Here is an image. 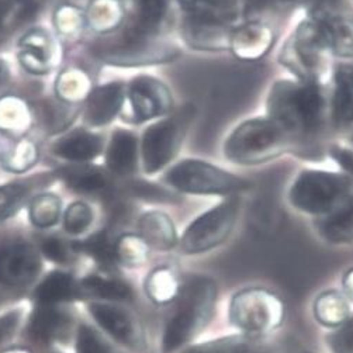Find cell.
Wrapping results in <instances>:
<instances>
[{
    "label": "cell",
    "mask_w": 353,
    "mask_h": 353,
    "mask_svg": "<svg viewBox=\"0 0 353 353\" xmlns=\"http://www.w3.org/2000/svg\"><path fill=\"white\" fill-rule=\"evenodd\" d=\"M330 155L339 165L341 170L353 181V148L334 144L330 147Z\"/></svg>",
    "instance_id": "obj_48"
},
{
    "label": "cell",
    "mask_w": 353,
    "mask_h": 353,
    "mask_svg": "<svg viewBox=\"0 0 353 353\" xmlns=\"http://www.w3.org/2000/svg\"><path fill=\"white\" fill-rule=\"evenodd\" d=\"M8 77H9L8 66H6V63L0 61V86H2L8 81Z\"/></svg>",
    "instance_id": "obj_52"
},
{
    "label": "cell",
    "mask_w": 353,
    "mask_h": 353,
    "mask_svg": "<svg viewBox=\"0 0 353 353\" xmlns=\"http://www.w3.org/2000/svg\"><path fill=\"white\" fill-rule=\"evenodd\" d=\"M13 6H16L13 0H2V2H0V27L5 23V19L8 17Z\"/></svg>",
    "instance_id": "obj_51"
},
{
    "label": "cell",
    "mask_w": 353,
    "mask_h": 353,
    "mask_svg": "<svg viewBox=\"0 0 353 353\" xmlns=\"http://www.w3.org/2000/svg\"><path fill=\"white\" fill-rule=\"evenodd\" d=\"M189 17L231 26L242 13L241 0H181Z\"/></svg>",
    "instance_id": "obj_23"
},
{
    "label": "cell",
    "mask_w": 353,
    "mask_h": 353,
    "mask_svg": "<svg viewBox=\"0 0 353 353\" xmlns=\"http://www.w3.org/2000/svg\"><path fill=\"white\" fill-rule=\"evenodd\" d=\"M93 221V211L92 208L82 203L70 204L65 213V230L70 234H81L86 231Z\"/></svg>",
    "instance_id": "obj_41"
},
{
    "label": "cell",
    "mask_w": 353,
    "mask_h": 353,
    "mask_svg": "<svg viewBox=\"0 0 353 353\" xmlns=\"http://www.w3.org/2000/svg\"><path fill=\"white\" fill-rule=\"evenodd\" d=\"M124 103V92L120 83H109L94 89L88 99L85 117L92 125H103L112 121Z\"/></svg>",
    "instance_id": "obj_19"
},
{
    "label": "cell",
    "mask_w": 353,
    "mask_h": 353,
    "mask_svg": "<svg viewBox=\"0 0 353 353\" xmlns=\"http://www.w3.org/2000/svg\"><path fill=\"white\" fill-rule=\"evenodd\" d=\"M82 17L75 9H63L58 14V27L62 32H74L79 28Z\"/></svg>",
    "instance_id": "obj_50"
},
{
    "label": "cell",
    "mask_w": 353,
    "mask_h": 353,
    "mask_svg": "<svg viewBox=\"0 0 353 353\" xmlns=\"http://www.w3.org/2000/svg\"><path fill=\"white\" fill-rule=\"evenodd\" d=\"M320 236L331 245H347L353 242V197L331 214L315 220Z\"/></svg>",
    "instance_id": "obj_21"
},
{
    "label": "cell",
    "mask_w": 353,
    "mask_h": 353,
    "mask_svg": "<svg viewBox=\"0 0 353 353\" xmlns=\"http://www.w3.org/2000/svg\"><path fill=\"white\" fill-rule=\"evenodd\" d=\"M241 204L239 196H230L200 216L183 236V251L186 254H201L221 245L236 224Z\"/></svg>",
    "instance_id": "obj_8"
},
{
    "label": "cell",
    "mask_w": 353,
    "mask_h": 353,
    "mask_svg": "<svg viewBox=\"0 0 353 353\" xmlns=\"http://www.w3.org/2000/svg\"><path fill=\"white\" fill-rule=\"evenodd\" d=\"M109 169L117 174H130L137 165V138L125 130H117L108 150Z\"/></svg>",
    "instance_id": "obj_27"
},
{
    "label": "cell",
    "mask_w": 353,
    "mask_h": 353,
    "mask_svg": "<svg viewBox=\"0 0 353 353\" xmlns=\"http://www.w3.org/2000/svg\"><path fill=\"white\" fill-rule=\"evenodd\" d=\"M23 66L32 74H46L51 68V50L48 35L44 31H32L21 41L19 54Z\"/></svg>",
    "instance_id": "obj_26"
},
{
    "label": "cell",
    "mask_w": 353,
    "mask_h": 353,
    "mask_svg": "<svg viewBox=\"0 0 353 353\" xmlns=\"http://www.w3.org/2000/svg\"><path fill=\"white\" fill-rule=\"evenodd\" d=\"M57 89L63 101H78L88 94L89 79L81 70H66L59 77Z\"/></svg>",
    "instance_id": "obj_39"
},
{
    "label": "cell",
    "mask_w": 353,
    "mask_h": 353,
    "mask_svg": "<svg viewBox=\"0 0 353 353\" xmlns=\"http://www.w3.org/2000/svg\"><path fill=\"white\" fill-rule=\"evenodd\" d=\"M61 200L55 194H41L30 204V219L35 227L48 228L61 217Z\"/></svg>",
    "instance_id": "obj_35"
},
{
    "label": "cell",
    "mask_w": 353,
    "mask_h": 353,
    "mask_svg": "<svg viewBox=\"0 0 353 353\" xmlns=\"http://www.w3.org/2000/svg\"><path fill=\"white\" fill-rule=\"evenodd\" d=\"M40 268L39 254L27 239L19 235L0 239V285L26 288L37 277Z\"/></svg>",
    "instance_id": "obj_10"
},
{
    "label": "cell",
    "mask_w": 353,
    "mask_h": 353,
    "mask_svg": "<svg viewBox=\"0 0 353 353\" xmlns=\"http://www.w3.org/2000/svg\"><path fill=\"white\" fill-rule=\"evenodd\" d=\"M217 285L207 276H190L176 299L162 338V352L172 353L190 342L211 320L217 303Z\"/></svg>",
    "instance_id": "obj_2"
},
{
    "label": "cell",
    "mask_w": 353,
    "mask_h": 353,
    "mask_svg": "<svg viewBox=\"0 0 353 353\" xmlns=\"http://www.w3.org/2000/svg\"><path fill=\"white\" fill-rule=\"evenodd\" d=\"M81 294L72 276L63 272H52L39 286L35 297L41 305H57L63 301L74 300Z\"/></svg>",
    "instance_id": "obj_30"
},
{
    "label": "cell",
    "mask_w": 353,
    "mask_h": 353,
    "mask_svg": "<svg viewBox=\"0 0 353 353\" xmlns=\"http://www.w3.org/2000/svg\"><path fill=\"white\" fill-rule=\"evenodd\" d=\"M41 251L48 259L58 263H69L74 259V254L69 246L62 239L55 236H50L43 241Z\"/></svg>",
    "instance_id": "obj_46"
},
{
    "label": "cell",
    "mask_w": 353,
    "mask_h": 353,
    "mask_svg": "<svg viewBox=\"0 0 353 353\" xmlns=\"http://www.w3.org/2000/svg\"><path fill=\"white\" fill-rule=\"evenodd\" d=\"M79 290L81 293L108 300L123 301L132 297V290L124 280L109 274H92L86 277L79 286Z\"/></svg>",
    "instance_id": "obj_31"
},
{
    "label": "cell",
    "mask_w": 353,
    "mask_h": 353,
    "mask_svg": "<svg viewBox=\"0 0 353 353\" xmlns=\"http://www.w3.org/2000/svg\"><path fill=\"white\" fill-rule=\"evenodd\" d=\"M130 193L134 196H138L141 199H145L148 201H159V203H173L174 196L169 193L168 190L158 188L152 183H145V182H134L130 186Z\"/></svg>",
    "instance_id": "obj_47"
},
{
    "label": "cell",
    "mask_w": 353,
    "mask_h": 353,
    "mask_svg": "<svg viewBox=\"0 0 353 353\" xmlns=\"http://www.w3.org/2000/svg\"><path fill=\"white\" fill-rule=\"evenodd\" d=\"M307 353H310V352H307Z\"/></svg>",
    "instance_id": "obj_55"
},
{
    "label": "cell",
    "mask_w": 353,
    "mask_h": 353,
    "mask_svg": "<svg viewBox=\"0 0 353 353\" xmlns=\"http://www.w3.org/2000/svg\"><path fill=\"white\" fill-rule=\"evenodd\" d=\"M310 14V13H308ZM319 21L332 55L353 58V20L339 12L310 14Z\"/></svg>",
    "instance_id": "obj_17"
},
{
    "label": "cell",
    "mask_w": 353,
    "mask_h": 353,
    "mask_svg": "<svg viewBox=\"0 0 353 353\" xmlns=\"http://www.w3.org/2000/svg\"><path fill=\"white\" fill-rule=\"evenodd\" d=\"M77 349L78 353H116L88 325L81 327Z\"/></svg>",
    "instance_id": "obj_45"
},
{
    "label": "cell",
    "mask_w": 353,
    "mask_h": 353,
    "mask_svg": "<svg viewBox=\"0 0 353 353\" xmlns=\"http://www.w3.org/2000/svg\"><path fill=\"white\" fill-rule=\"evenodd\" d=\"M166 182L185 193L239 196L251 188V182L216 165L199 159H186L173 166Z\"/></svg>",
    "instance_id": "obj_7"
},
{
    "label": "cell",
    "mask_w": 353,
    "mask_h": 353,
    "mask_svg": "<svg viewBox=\"0 0 353 353\" xmlns=\"http://www.w3.org/2000/svg\"><path fill=\"white\" fill-rule=\"evenodd\" d=\"M274 43V32L263 20H245L232 27L230 50L243 61H258L265 58Z\"/></svg>",
    "instance_id": "obj_13"
},
{
    "label": "cell",
    "mask_w": 353,
    "mask_h": 353,
    "mask_svg": "<svg viewBox=\"0 0 353 353\" xmlns=\"http://www.w3.org/2000/svg\"><path fill=\"white\" fill-rule=\"evenodd\" d=\"M90 312L97 324L123 345L137 349L141 346V332L135 320L125 310L110 304H92Z\"/></svg>",
    "instance_id": "obj_15"
},
{
    "label": "cell",
    "mask_w": 353,
    "mask_h": 353,
    "mask_svg": "<svg viewBox=\"0 0 353 353\" xmlns=\"http://www.w3.org/2000/svg\"><path fill=\"white\" fill-rule=\"evenodd\" d=\"M182 285L178 274L170 268H157L147 280V293L157 304H168L178 299Z\"/></svg>",
    "instance_id": "obj_32"
},
{
    "label": "cell",
    "mask_w": 353,
    "mask_h": 353,
    "mask_svg": "<svg viewBox=\"0 0 353 353\" xmlns=\"http://www.w3.org/2000/svg\"><path fill=\"white\" fill-rule=\"evenodd\" d=\"M296 0H241L245 20H262L265 14L279 8L288 6Z\"/></svg>",
    "instance_id": "obj_44"
},
{
    "label": "cell",
    "mask_w": 353,
    "mask_h": 353,
    "mask_svg": "<svg viewBox=\"0 0 353 353\" xmlns=\"http://www.w3.org/2000/svg\"><path fill=\"white\" fill-rule=\"evenodd\" d=\"M128 100L138 121L166 114L172 109L168 88L150 77L135 78L128 88Z\"/></svg>",
    "instance_id": "obj_11"
},
{
    "label": "cell",
    "mask_w": 353,
    "mask_h": 353,
    "mask_svg": "<svg viewBox=\"0 0 353 353\" xmlns=\"http://www.w3.org/2000/svg\"><path fill=\"white\" fill-rule=\"evenodd\" d=\"M294 143L268 116L242 121L228 135L224 144L225 158L241 166L272 162L286 154Z\"/></svg>",
    "instance_id": "obj_5"
},
{
    "label": "cell",
    "mask_w": 353,
    "mask_h": 353,
    "mask_svg": "<svg viewBox=\"0 0 353 353\" xmlns=\"http://www.w3.org/2000/svg\"><path fill=\"white\" fill-rule=\"evenodd\" d=\"M148 243L137 235H124L116 241V258L127 266H141L148 261Z\"/></svg>",
    "instance_id": "obj_37"
},
{
    "label": "cell",
    "mask_w": 353,
    "mask_h": 353,
    "mask_svg": "<svg viewBox=\"0 0 353 353\" xmlns=\"http://www.w3.org/2000/svg\"><path fill=\"white\" fill-rule=\"evenodd\" d=\"M283 300L265 288H248L236 293L230 304V320L241 335L266 339L285 323Z\"/></svg>",
    "instance_id": "obj_6"
},
{
    "label": "cell",
    "mask_w": 353,
    "mask_h": 353,
    "mask_svg": "<svg viewBox=\"0 0 353 353\" xmlns=\"http://www.w3.org/2000/svg\"><path fill=\"white\" fill-rule=\"evenodd\" d=\"M147 39L148 37H143V35H137L128 31L117 47L104 50L103 57L113 63L139 65L168 61L178 54L174 47L151 43Z\"/></svg>",
    "instance_id": "obj_12"
},
{
    "label": "cell",
    "mask_w": 353,
    "mask_h": 353,
    "mask_svg": "<svg viewBox=\"0 0 353 353\" xmlns=\"http://www.w3.org/2000/svg\"><path fill=\"white\" fill-rule=\"evenodd\" d=\"M61 178L69 188L77 192L94 194L101 193L109 186V178L100 168L89 165L65 166L59 170Z\"/></svg>",
    "instance_id": "obj_28"
},
{
    "label": "cell",
    "mask_w": 353,
    "mask_h": 353,
    "mask_svg": "<svg viewBox=\"0 0 353 353\" xmlns=\"http://www.w3.org/2000/svg\"><path fill=\"white\" fill-rule=\"evenodd\" d=\"M331 57L332 52L319 21L308 14L290 32L279 59L292 78L323 85L327 78L332 77Z\"/></svg>",
    "instance_id": "obj_3"
},
{
    "label": "cell",
    "mask_w": 353,
    "mask_h": 353,
    "mask_svg": "<svg viewBox=\"0 0 353 353\" xmlns=\"http://www.w3.org/2000/svg\"><path fill=\"white\" fill-rule=\"evenodd\" d=\"M143 239L159 251H168L176 243V231L172 220L159 211L145 214L138 223Z\"/></svg>",
    "instance_id": "obj_29"
},
{
    "label": "cell",
    "mask_w": 353,
    "mask_h": 353,
    "mask_svg": "<svg viewBox=\"0 0 353 353\" xmlns=\"http://www.w3.org/2000/svg\"><path fill=\"white\" fill-rule=\"evenodd\" d=\"M79 248L104 265H112L117 259L116 258V242H113V239L108 231L97 232L96 235L83 241L79 245Z\"/></svg>",
    "instance_id": "obj_38"
},
{
    "label": "cell",
    "mask_w": 353,
    "mask_h": 353,
    "mask_svg": "<svg viewBox=\"0 0 353 353\" xmlns=\"http://www.w3.org/2000/svg\"><path fill=\"white\" fill-rule=\"evenodd\" d=\"M353 311L349 299L335 290L325 292L314 303V315L321 325L335 330L352 316Z\"/></svg>",
    "instance_id": "obj_24"
},
{
    "label": "cell",
    "mask_w": 353,
    "mask_h": 353,
    "mask_svg": "<svg viewBox=\"0 0 353 353\" xmlns=\"http://www.w3.org/2000/svg\"><path fill=\"white\" fill-rule=\"evenodd\" d=\"M2 300H3V297H2V296H0V303H2Z\"/></svg>",
    "instance_id": "obj_54"
},
{
    "label": "cell",
    "mask_w": 353,
    "mask_h": 353,
    "mask_svg": "<svg viewBox=\"0 0 353 353\" xmlns=\"http://www.w3.org/2000/svg\"><path fill=\"white\" fill-rule=\"evenodd\" d=\"M331 79L330 121L339 131H353V63H338Z\"/></svg>",
    "instance_id": "obj_14"
},
{
    "label": "cell",
    "mask_w": 353,
    "mask_h": 353,
    "mask_svg": "<svg viewBox=\"0 0 353 353\" xmlns=\"http://www.w3.org/2000/svg\"><path fill=\"white\" fill-rule=\"evenodd\" d=\"M353 197V181L343 172L307 168L292 182L288 200L293 208L320 219Z\"/></svg>",
    "instance_id": "obj_4"
},
{
    "label": "cell",
    "mask_w": 353,
    "mask_h": 353,
    "mask_svg": "<svg viewBox=\"0 0 353 353\" xmlns=\"http://www.w3.org/2000/svg\"><path fill=\"white\" fill-rule=\"evenodd\" d=\"M232 27L228 24L188 17L185 35L189 44L199 50H230Z\"/></svg>",
    "instance_id": "obj_18"
},
{
    "label": "cell",
    "mask_w": 353,
    "mask_h": 353,
    "mask_svg": "<svg viewBox=\"0 0 353 353\" xmlns=\"http://www.w3.org/2000/svg\"><path fill=\"white\" fill-rule=\"evenodd\" d=\"M186 353H279L266 339L245 335L221 338L192 347Z\"/></svg>",
    "instance_id": "obj_25"
},
{
    "label": "cell",
    "mask_w": 353,
    "mask_h": 353,
    "mask_svg": "<svg viewBox=\"0 0 353 353\" xmlns=\"http://www.w3.org/2000/svg\"><path fill=\"white\" fill-rule=\"evenodd\" d=\"M75 112L66 104L59 101H47L43 104L41 117L48 131L57 132L66 127L70 120H74Z\"/></svg>",
    "instance_id": "obj_40"
},
{
    "label": "cell",
    "mask_w": 353,
    "mask_h": 353,
    "mask_svg": "<svg viewBox=\"0 0 353 353\" xmlns=\"http://www.w3.org/2000/svg\"><path fill=\"white\" fill-rule=\"evenodd\" d=\"M266 116L294 143L319 135L330 120V100L323 85L281 78L272 83L266 97Z\"/></svg>",
    "instance_id": "obj_1"
},
{
    "label": "cell",
    "mask_w": 353,
    "mask_h": 353,
    "mask_svg": "<svg viewBox=\"0 0 353 353\" xmlns=\"http://www.w3.org/2000/svg\"><path fill=\"white\" fill-rule=\"evenodd\" d=\"M103 148V139L100 135L77 130L68 134L54 145V152L72 162H88L96 158Z\"/></svg>",
    "instance_id": "obj_22"
},
{
    "label": "cell",
    "mask_w": 353,
    "mask_h": 353,
    "mask_svg": "<svg viewBox=\"0 0 353 353\" xmlns=\"http://www.w3.org/2000/svg\"><path fill=\"white\" fill-rule=\"evenodd\" d=\"M52 179V174L43 173L0 186V221L14 214L35 192L46 188Z\"/></svg>",
    "instance_id": "obj_20"
},
{
    "label": "cell",
    "mask_w": 353,
    "mask_h": 353,
    "mask_svg": "<svg viewBox=\"0 0 353 353\" xmlns=\"http://www.w3.org/2000/svg\"><path fill=\"white\" fill-rule=\"evenodd\" d=\"M88 17L94 30L110 31L120 24L123 9L117 0H93Z\"/></svg>",
    "instance_id": "obj_34"
},
{
    "label": "cell",
    "mask_w": 353,
    "mask_h": 353,
    "mask_svg": "<svg viewBox=\"0 0 353 353\" xmlns=\"http://www.w3.org/2000/svg\"><path fill=\"white\" fill-rule=\"evenodd\" d=\"M72 328L70 315L55 305H40L34 311L28 325L30 336L41 343L63 341Z\"/></svg>",
    "instance_id": "obj_16"
},
{
    "label": "cell",
    "mask_w": 353,
    "mask_h": 353,
    "mask_svg": "<svg viewBox=\"0 0 353 353\" xmlns=\"http://www.w3.org/2000/svg\"><path fill=\"white\" fill-rule=\"evenodd\" d=\"M193 116L194 109L183 105L174 116L151 125L145 131L143 138V159L147 173L158 172L173 159L182 145Z\"/></svg>",
    "instance_id": "obj_9"
},
{
    "label": "cell",
    "mask_w": 353,
    "mask_h": 353,
    "mask_svg": "<svg viewBox=\"0 0 353 353\" xmlns=\"http://www.w3.org/2000/svg\"><path fill=\"white\" fill-rule=\"evenodd\" d=\"M28 124V110L19 99L6 97L0 100V130L21 132Z\"/></svg>",
    "instance_id": "obj_36"
},
{
    "label": "cell",
    "mask_w": 353,
    "mask_h": 353,
    "mask_svg": "<svg viewBox=\"0 0 353 353\" xmlns=\"http://www.w3.org/2000/svg\"><path fill=\"white\" fill-rule=\"evenodd\" d=\"M21 312L19 310H13L0 316V346L12 339L19 328Z\"/></svg>",
    "instance_id": "obj_49"
},
{
    "label": "cell",
    "mask_w": 353,
    "mask_h": 353,
    "mask_svg": "<svg viewBox=\"0 0 353 353\" xmlns=\"http://www.w3.org/2000/svg\"><path fill=\"white\" fill-rule=\"evenodd\" d=\"M5 353H30V352L26 350V349H21V347H16V349H10V350H8Z\"/></svg>",
    "instance_id": "obj_53"
},
{
    "label": "cell",
    "mask_w": 353,
    "mask_h": 353,
    "mask_svg": "<svg viewBox=\"0 0 353 353\" xmlns=\"http://www.w3.org/2000/svg\"><path fill=\"white\" fill-rule=\"evenodd\" d=\"M37 158V148H35V145L30 143V141L24 139L20 141L13 150V152L8 155V158L5 159V166L13 172H24L35 163Z\"/></svg>",
    "instance_id": "obj_42"
},
{
    "label": "cell",
    "mask_w": 353,
    "mask_h": 353,
    "mask_svg": "<svg viewBox=\"0 0 353 353\" xmlns=\"http://www.w3.org/2000/svg\"><path fill=\"white\" fill-rule=\"evenodd\" d=\"M168 9V0H137V20L130 32L148 37L159 28Z\"/></svg>",
    "instance_id": "obj_33"
},
{
    "label": "cell",
    "mask_w": 353,
    "mask_h": 353,
    "mask_svg": "<svg viewBox=\"0 0 353 353\" xmlns=\"http://www.w3.org/2000/svg\"><path fill=\"white\" fill-rule=\"evenodd\" d=\"M327 345L331 353H353V314L341 327L331 330Z\"/></svg>",
    "instance_id": "obj_43"
}]
</instances>
